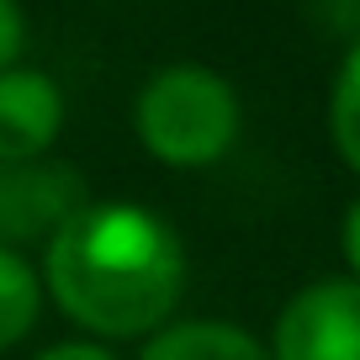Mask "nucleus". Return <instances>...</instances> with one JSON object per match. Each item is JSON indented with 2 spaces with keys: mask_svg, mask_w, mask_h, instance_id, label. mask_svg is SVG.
<instances>
[{
  "mask_svg": "<svg viewBox=\"0 0 360 360\" xmlns=\"http://www.w3.org/2000/svg\"><path fill=\"white\" fill-rule=\"evenodd\" d=\"M270 360H360V281H302L270 318Z\"/></svg>",
  "mask_w": 360,
  "mask_h": 360,
  "instance_id": "nucleus-3",
  "label": "nucleus"
},
{
  "mask_svg": "<svg viewBox=\"0 0 360 360\" xmlns=\"http://www.w3.org/2000/svg\"><path fill=\"white\" fill-rule=\"evenodd\" d=\"M32 360H122L112 345H101V339H85V334H75V339H53V345H43Z\"/></svg>",
  "mask_w": 360,
  "mask_h": 360,
  "instance_id": "nucleus-10",
  "label": "nucleus"
},
{
  "mask_svg": "<svg viewBox=\"0 0 360 360\" xmlns=\"http://www.w3.org/2000/svg\"><path fill=\"white\" fill-rule=\"evenodd\" d=\"M27 53V11L22 0H0V75L16 69Z\"/></svg>",
  "mask_w": 360,
  "mask_h": 360,
  "instance_id": "nucleus-9",
  "label": "nucleus"
},
{
  "mask_svg": "<svg viewBox=\"0 0 360 360\" xmlns=\"http://www.w3.org/2000/svg\"><path fill=\"white\" fill-rule=\"evenodd\" d=\"M339 255H345V276L360 281V196L345 207V217H339Z\"/></svg>",
  "mask_w": 360,
  "mask_h": 360,
  "instance_id": "nucleus-11",
  "label": "nucleus"
},
{
  "mask_svg": "<svg viewBox=\"0 0 360 360\" xmlns=\"http://www.w3.org/2000/svg\"><path fill=\"white\" fill-rule=\"evenodd\" d=\"M90 202V186L64 159H27V165H0V244L6 249H37Z\"/></svg>",
  "mask_w": 360,
  "mask_h": 360,
  "instance_id": "nucleus-4",
  "label": "nucleus"
},
{
  "mask_svg": "<svg viewBox=\"0 0 360 360\" xmlns=\"http://www.w3.org/2000/svg\"><path fill=\"white\" fill-rule=\"evenodd\" d=\"M43 292L85 339L143 345L180 318L191 255L169 217L127 196H90L37 255Z\"/></svg>",
  "mask_w": 360,
  "mask_h": 360,
  "instance_id": "nucleus-1",
  "label": "nucleus"
},
{
  "mask_svg": "<svg viewBox=\"0 0 360 360\" xmlns=\"http://www.w3.org/2000/svg\"><path fill=\"white\" fill-rule=\"evenodd\" d=\"M64 90L48 69L16 64L0 75V165L48 159L64 133Z\"/></svg>",
  "mask_w": 360,
  "mask_h": 360,
  "instance_id": "nucleus-5",
  "label": "nucleus"
},
{
  "mask_svg": "<svg viewBox=\"0 0 360 360\" xmlns=\"http://www.w3.org/2000/svg\"><path fill=\"white\" fill-rule=\"evenodd\" d=\"M43 307H48V292H43L37 259L0 244V355L16 349L22 339H32Z\"/></svg>",
  "mask_w": 360,
  "mask_h": 360,
  "instance_id": "nucleus-7",
  "label": "nucleus"
},
{
  "mask_svg": "<svg viewBox=\"0 0 360 360\" xmlns=\"http://www.w3.org/2000/svg\"><path fill=\"white\" fill-rule=\"evenodd\" d=\"M133 360H270V345L265 334H255L249 323H233V318L180 313L154 339H143Z\"/></svg>",
  "mask_w": 360,
  "mask_h": 360,
  "instance_id": "nucleus-6",
  "label": "nucleus"
},
{
  "mask_svg": "<svg viewBox=\"0 0 360 360\" xmlns=\"http://www.w3.org/2000/svg\"><path fill=\"white\" fill-rule=\"evenodd\" d=\"M323 122H328V143H334L339 165L360 180V37L345 48V58H339V69H334Z\"/></svg>",
  "mask_w": 360,
  "mask_h": 360,
  "instance_id": "nucleus-8",
  "label": "nucleus"
},
{
  "mask_svg": "<svg viewBox=\"0 0 360 360\" xmlns=\"http://www.w3.org/2000/svg\"><path fill=\"white\" fill-rule=\"evenodd\" d=\"M133 133L154 165L175 169V175H196L233 154L238 133H244V101L223 69L175 58L138 85Z\"/></svg>",
  "mask_w": 360,
  "mask_h": 360,
  "instance_id": "nucleus-2",
  "label": "nucleus"
}]
</instances>
